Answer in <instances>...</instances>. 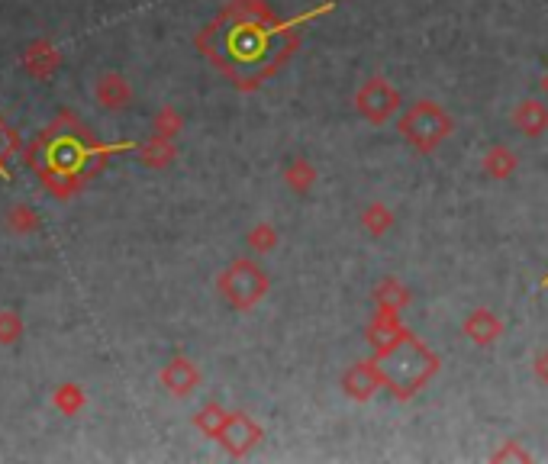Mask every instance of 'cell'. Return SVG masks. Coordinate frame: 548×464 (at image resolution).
I'll return each mask as SVG.
<instances>
[{"label":"cell","instance_id":"obj_20","mask_svg":"<svg viewBox=\"0 0 548 464\" xmlns=\"http://www.w3.org/2000/svg\"><path fill=\"white\" fill-rule=\"evenodd\" d=\"M181 126H184V120H181V113L178 110H171V107H165L162 113L155 116V136H165V139H175L178 133H181Z\"/></svg>","mask_w":548,"mask_h":464},{"label":"cell","instance_id":"obj_3","mask_svg":"<svg viewBox=\"0 0 548 464\" xmlns=\"http://www.w3.org/2000/svg\"><path fill=\"white\" fill-rule=\"evenodd\" d=\"M397 133L407 139V145H413L416 152L432 155L455 133V120L442 104H436V100H416V104H410L400 113Z\"/></svg>","mask_w":548,"mask_h":464},{"label":"cell","instance_id":"obj_27","mask_svg":"<svg viewBox=\"0 0 548 464\" xmlns=\"http://www.w3.org/2000/svg\"><path fill=\"white\" fill-rule=\"evenodd\" d=\"M542 87H548V78H545V81H542Z\"/></svg>","mask_w":548,"mask_h":464},{"label":"cell","instance_id":"obj_23","mask_svg":"<svg viewBox=\"0 0 548 464\" xmlns=\"http://www.w3.org/2000/svg\"><path fill=\"white\" fill-rule=\"evenodd\" d=\"M494 461H532V455L519 442L510 439L507 445L500 448V452H494Z\"/></svg>","mask_w":548,"mask_h":464},{"label":"cell","instance_id":"obj_25","mask_svg":"<svg viewBox=\"0 0 548 464\" xmlns=\"http://www.w3.org/2000/svg\"><path fill=\"white\" fill-rule=\"evenodd\" d=\"M10 226H17V229H33V216L26 207H13L10 213Z\"/></svg>","mask_w":548,"mask_h":464},{"label":"cell","instance_id":"obj_28","mask_svg":"<svg viewBox=\"0 0 548 464\" xmlns=\"http://www.w3.org/2000/svg\"><path fill=\"white\" fill-rule=\"evenodd\" d=\"M542 284H545V287H548V278H545V281H542Z\"/></svg>","mask_w":548,"mask_h":464},{"label":"cell","instance_id":"obj_12","mask_svg":"<svg viewBox=\"0 0 548 464\" xmlns=\"http://www.w3.org/2000/svg\"><path fill=\"white\" fill-rule=\"evenodd\" d=\"M519 165L516 152L510 149V145H490V149L484 152V174L494 181H507L513 178V171Z\"/></svg>","mask_w":548,"mask_h":464},{"label":"cell","instance_id":"obj_14","mask_svg":"<svg viewBox=\"0 0 548 464\" xmlns=\"http://www.w3.org/2000/svg\"><path fill=\"white\" fill-rule=\"evenodd\" d=\"M374 303H378L381 310L400 313V310L410 307V290H407V284L397 281V278H384L378 287H374Z\"/></svg>","mask_w":548,"mask_h":464},{"label":"cell","instance_id":"obj_15","mask_svg":"<svg viewBox=\"0 0 548 464\" xmlns=\"http://www.w3.org/2000/svg\"><path fill=\"white\" fill-rule=\"evenodd\" d=\"M97 100L110 110H123L133 100V87H129L120 75H104L97 84Z\"/></svg>","mask_w":548,"mask_h":464},{"label":"cell","instance_id":"obj_7","mask_svg":"<svg viewBox=\"0 0 548 464\" xmlns=\"http://www.w3.org/2000/svg\"><path fill=\"white\" fill-rule=\"evenodd\" d=\"M342 390L358 403H365L378 394V390H384V371L378 365V358L355 361V365L342 374Z\"/></svg>","mask_w":548,"mask_h":464},{"label":"cell","instance_id":"obj_11","mask_svg":"<svg viewBox=\"0 0 548 464\" xmlns=\"http://www.w3.org/2000/svg\"><path fill=\"white\" fill-rule=\"evenodd\" d=\"M403 332V323H400V313H394V310H381L378 307V313L371 316V323H368V342L374 345V352H381V348H387L391 345L397 336Z\"/></svg>","mask_w":548,"mask_h":464},{"label":"cell","instance_id":"obj_17","mask_svg":"<svg viewBox=\"0 0 548 464\" xmlns=\"http://www.w3.org/2000/svg\"><path fill=\"white\" fill-rule=\"evenodd\" d=\"M226 419H229V413L223 410L220 403H207L204 410H197V416H194V426L207 435V439H220V432H223V426H226Z\"/></svg>","mask_w":548,"mask_h":464},{"label":"cell","instance_id":"obj_13","mask_svg":"<svg viewBox=\"0 0 548 464\" xmlns=\"http://www.w3.org/2000/svg\"><path fill=\"white\" fill-rule=\"evenodd\" d=\"M394 223H397L394 210L387 207V203H381V200L368 203V207L362 210V229L368 232L371 239H381V236H387V232L394 229Z\"/></svg>","mask_w":548,"mask_h":464},{"label":"cell","instance_id":"obj_21","mask_svg":"<svg viewBox=\"0 0 548 464\" xmlns=\"http://www.w3.org/2000/svg\"><path fill=\"white\" fill-rule=\"evenodd\" d=\"M20 332H23L20 316H17V313H10V310H0V342H4V345L17 342V339H20Z\"/></svg>","mask_w":548,"mask_h":464},{"label":"cell","instance_id":"obj_5","mask_svg":"<svg viewBox=\"0 0 548 464\" xmlns=\"http://www.w3.org/2000/svg\"><path fill=\"white\" fill-rule=\"evenodd\" d=\"M355 110L371 126H384V123H391L394 116L403 110V97H400V91L391 81L381 78V75H374V78H365L362 84H358Z\"/></svg>","mask_w":548,"mask_h":464},{"label":"cell","instance_id":"obj_2","mask_svg":"<svg viewBox=\"0 0 548 464\" xmlns=\"http://www.w3.org/2000/svg\"><path fill=\"white\" fill-rule=\"evenodd\" d=\"M374 358H378V365L384 371V387L391 390L397 400H410L413 394H420L429 384V377L442 365L439 355L432 352V348H426L410 329H403L391 345L374 352Z\"/></svg>","mask_w":548,"mask_h":464},{"label":"cell","instance_id":"obj_18","mask_svg":"<svg viewBox=\"0 0 548 464\" xmlns=\"http://www.w3.org/2000/svg\"><path fill=\"white\" fill-rule=\"evenodd\" d=\"M171 158H175V139L152 136L149 145H142V162H146L149 168H165Z\"/></svg>","mask_w":548,"mask_h":464},{"label":"cell","instance_id":"obj_24","mask_svg":"<svg viewBox=\"0 0 548 464\" xmlns=\"http://www.w3.org/2000/svg\"><path fill=\"white\" fill-rule=\"evenodd\" d=\"M36 52H39V46H36ZM55 62H59V55H55L49 46H42V75H49V71L55 68ZM26 65H30L33 75H39V65H36L33 55H26Z\"/></svg>","mask_w":548,"mask_h":464},{"label":"cell","instance_id":"obj_6","mask_svg":"<svg viewBox=\"0 0 548 464\" xmlns=\"http://www.w3.org/2000/svg\"><path fill=\"white\" fill-rule=\"evenodd\" d=\"M262 439H265V429L258 426L249 413H229L226 426H223L220 439H216V442L223 445V452H226V455L245 458L255 445H262Z\"/></svg>","mask_w":548,"mask_h":464},{"label":"cell","instance_id":"obj_16","mask_svg":"<svg viewBox=\"0 0 548 464\" xmlns=\"http://www.w3.org/2000/svg\"><path fill=\"white\" fill-rule=\"evenodd\" d=\"M284 184L291 187L294 194H310L316 184V168L307 162L304 155H294L291 162L284 165Z\"/></svg>","mask_w":548,"mask_h":464},{"label":"cell","instance_id":"obj_9","mask_svg":"<svg viewBox=\"0 0 548 464\" xmlns=\"http://www.w3.org/2000/svg\"><path fill=\"white\" fill-rule=\"evenodd\" d=\"M461 332L474 342V345H494L503 339V332H507V326H503V319L494 313V310H471L465 316V323H461Z\"/></svg>","mask_w":548,"mask_h":464},{"label":"cell","instance_id":"obj_4","mask_svg":"<svg viewBox=\"0 0 548 464\" xmlns=\"http://www.w3.org/2000/svg\"><path fill=\"white\" fill-rule=\"evenodd\" d=\"M268 284H271L268 271L252 258L229 261V265L220 271V278H216V290H220V297L239 313H252L258 303L265 300Z\"/></svg>","mask_w":548,"mask_h":464},{"label":"cell","instance_id":"obj_22","mask_svg":"<svg viewBox=\"0 0 548 464\" xmlns=\"http://www.w3.org/2000/svg\"><path fill=\"white\" fill-rule=\"evenodd\" d=\"M55 403H59L62 410L71 416V413H78L81 406H84V397H81V390H78V387H71V384H68V387L59 390V397H55Z\"/></svg>","mask_w":548,"mask_h":464},{"label":"cell","instance_id":"obj_26","mask_svg":"<svg viewBox=\"0 0 548 464\" xmlns=\"http://www.w3.org/2000/svg\"><path fill=\"white\" fill-rule=\"evenodd\" d=\"M532 371H536L539 384H545V387H548V348H542V352L536 355V365H532Z\"/></svg>","mask_w":548,"mask_h":464},{"label":"cell","instance_id":"obj_8","mask_svg":"<svg viewBox=\"0 0 548 464\" xmlns=\"http://www.w3.org/2000/svg\"><path fill=\"white\" fill-rule=\"evenodd\" d=\"M158 381H162V387L168 390V394L187 397L200 387V371H197V365L191 358H171L168 365L162 368V374H158Z\"/></svg>","mask_w":548,"mask_h":464},{"label":"cell","instance_id":"obj_1","mask_svg":"<svg viewBox=\"0 0 548 464\" xmlns=\"http://www.w3.org/2000/svg\"><path fill=\"white\" fill-rule=\"evenodd\" d=\"M310 17L294 23H281L271 13L268 0H229L220 20L204 29L200 49L213 58L236 87L252 91L268 75H274L297 49V26Z\"/></svg>","mask_w":548,"mask_h":464},{"label":"cell","instance_id":"obj_10","mask_svg":"<svg viewBox=\"0 0 548 464\" xmlns=\"http://www.w3.org/2000/svg\"><path fill=\"white\" fill-rule=\"evenodd\" d=\"M513 126L529 139L542 136L548 129V104H542V100H523V104L513 110Z\"/></svg>","mask_w":548,"mask_h":464},{"label":"cell","instance_id":"obj_19","mask_svg":"<svg viewBox=\"0 0 548 464\" xmlns=\"http://www.w3.org/2000/svg\"><path fill=\"white\" fill-rule=\"evenodd\" d=\"M278 242H281V236H278V229H274L271 223H255V226L249 229V249H252L255 255H268V252H274V249H278Z\"/></svg>","mask_w":548,"mask_h":464}]
</instances>
